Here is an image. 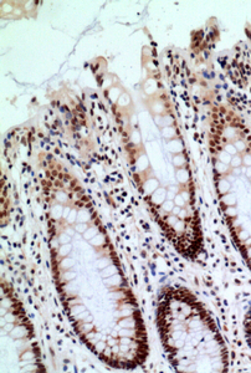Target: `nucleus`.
I'll return each mask as SVG.
<instances>
[{"label":"nucleus","mask_w":251,"mask_h":373,"mask_svg":"<svg viewBox=\"0 0 251 373\" xmlns=\"http://www.w3.org/2000/svg\"><path fill=\"white\" fill-rule=\"evenodd\" d=\"M160 337L180 372H225L228 353L213 321L189 295L169 292L158 310Z\"/></svg>","instance_id":"nucleus-1"},{"label":"nucleus","mask_w":251,"mask_h":373,"mask_svg":"<svg viewBox=\"0 0 251 373\" xmlns=\"http://www.w3.org/2000/svg\"><path fill=\"white\" fill-rule=\"evenodd\" d=\"M245 335H246V340L251 347V309L246 314V318H245Z\"/></svg>","instance_id":"nucleus-2"},{"label":"nucleus","mask_w":251,"mask_h":373,"mask_svg":"<svg viewBox=\"0 0 251 373\" xmlns=\"http://www.w3.org/2000/svg\"><path fill=\"white\" fill-rule=\"evenodd\" d=\"M89 218H91V216H89V213L86 209L80 210L79 214H77V221H80V223H87L89 220Z\"/></svg>","instance_id":"nucleus-3"},{"label":"nucleus","mask_w":251,"mask_h":373,"mask_svg":"<svg viewBox=\"0 0 251 373\" xmlns=\"http://www.w3.org/2000/svg\"><path fill=\"white\" fill-rule=\"evenodd\" d=\"M11 335H13V337H15V338H21V337H24V335H25V328L22 326H17V327L13 328Z\"/></svg>","instance_id":"nucleus-4"},{"label":"nucleus","mask_w":251,"mask_h":373,"mask_svg":"<svg viewBox=\"0 0 251 373\" xmlns=\"http://www.w3.org/2000/svg\"><path fill=\"white\" fill-rule=\"evenodd\" d=\"M116 274H117V269L113 266V265H110V266L105 267L103 271H102L103 278H110V276H113V275H116Z\"/></svg>","instance_id":"nucleus-5"},{"label":"nucleus","mask_w":251,"mask_h":373,"mask_svg":"<svg viewBox=\"0 0 251 373\" xmlns=\"http://www.w3.org/2000/svg\"><path fill=\"white\" fill-rule=\"evenodd\" d=\"M14 10H15V8L10 3H3L1 4V11L4 14H13Z\"/></svg>","instance_id":"nucleus-6"},{"label":"nucleus","mask_w":251,"mask_h":373,"mask_svg":"<svg viewBox=\"0 0 251 373\" xmlns=\"http://www.w3.org/2000/svg\"><path fill=\"white\" fill-rule=\"evenodd\" d=\"M71 250H72V248H71L70 244H62V246H60L58 252H60V255H62V256H67Z\"/></svg>","instance_id":"nucleus-7"},{"label":"nucleus","mask_w":251,"mask_h":373,"mask_svg":"<svg viewBox=\"0 0 251 373\" xmlns=\"http://www.w3.org/2000/svg\"><path fill=\"white\" fill-rule=\"evenodd\" d=\"M96 234H97V229H96V228H89V229H87L85 233H83V235H85V239L91 240L92 238L96 236Z\"/></svg>","instance_id":"nucleus-8"},{"label":"nucleus","mask_w":251,"mask_h":373,"mask_svg":"<svg viewBox=\"0 0 251 373\" xmlns=\"http://www.w3.org/2000/svg\"><path fill=\"white\" fill-rule=\"evenodd\" d=\"M83 311H86V307L85 306H82V305H77V306H75V307L71 310V315H74V316H76V315H80L81 312H83Z\"/></svg>","instance_id":"nucleus-9"},{"label":"nucleus","mask_w":251,"mask_h":373,"mask_svg":"<svg viewBox=\"0 0 251 373\" xmlns=\"http://www.w3.org/2000/svg\"><path fill=\"white\" fill-rule=\"evenodd\" d=\"M77 214H79V213H77L76 210H71V212H70L69 216L66 218V219H67V221L70 223V224H74V223L77 220Z\"/></svg>","instance_id":"nucleus-10"},{"label":"nucleus","mask_w":251,"mask_h":373,"mask_svg":"<svg viewBox=\"0 0 251 373\" xmlns=\"http://www.w3.org/2000/svg\"><path fill=\"white\" fill-rule=\"evenodd\" d=\"M110 264H111V261L108 260V259H100V260L97 261V266L100 269H105L107 266H110Z\"/></svg>","instance_id":"nucleus-11"},{"label":"nucleus","mask_w":251,"mask_h":373,"mask_svg":"<svg viewBox=\"0 0 251 373\" xmlns=\"http://www.w3.org/2000/svg\"><path fill=\"white\" fill-rule=\"evenodd\" d=\"M58 241L61 244H69L71 241V238H70V235H67V234H61V235L58 236Z\"/></svg>","instance_id":"nucleus-12"},{"label":"nucleus","mask_w":251,"mask_h":373,"mask_svg":"<svg viewBox=\"0 0 251 373\" xmlns=\"http://www.w3.org/2000/svg\"><path fill=\"white\" fill-rule=\"evenodd\" d=\"M87 229H88V228H87V225H86V223H80V224L77 225V226H75V230H76L77 233H81V234L85 233Z\"/></svg>","instance_id":"nucleus-13"},{"label":"nucleus","mask_w":251,"mask_h":373,"mask_svg":"<svg viewBox=\"0 0 251 373\" xmlns=\"http://www.w3.org/2000/svg\"><path fill=\"white\" fill-rule=\"evenodd\" d=\"M91 244H93V245H102L103 244V236L102 235H96L91 240Z\"/></svg>","instance_id":"nucleus-14"},{"label":"nucleus","mask_w":251,"mask_h":373,"mask_svg":"<svg viewBox=\"0 0 251 373\" xmlns=\"http://www.w3.org/2000/svg\"><path fill=\"white\" fill-rule=\"evenodd\" d=\"M34 7H35L34 1H25V3H24V10H25V11H30Z\"/></svg>","instance_id":"nucleus-15"},{"label":"nucleus","mask_w":251,"mask_h":373,"mask_svg":"<svg viewBox=\"0 0 251 373\" xmlns=\"http://www.w3.org/2000/svg\"><path fill=\"white\" fill-rule=\"evenodd\" d=\"M56 199H57L58 202H66L67 198H66V194H63V193H57V194H56Z\"/></svg>","instance_id":"nucleus-16"},{"label":"nucleus","mask_w":251,"mask_h":373,"mask_svg":"<svg viewBox=\"0 0 251 373\" xmlns=\"http://www.w3.org/2000/svg\"><path fill=\"white\" fill-rule=\"evenodd\" d=\"M76 274L75 273H66L65 274V280H74Z\"/></svg>","instance_id":"nucleus-17"},{"label":"nucleus","mask_w":251,"mask_h":373,"mask_svg":"<svg viewBox=\"0 0 251 373\" xmlns=\"http://www.w3.org/2000/svg\"><path fill=\"white\" fill-rule=\"evenodd\" d=\"M32 357H34V354L31 352H26V353L22 354V359H31Z\"/></svg>","instance_id":"nucleus-18"},{"label":"nucleus","mask_w":251,"mask_h":373,"mask_svg":"<svg viewBox=\"0 0 251 373\" xmlns=\"http://www.w3.org/2000/svg\"><path fill=\"white\" fill-rule=\"evenodd\" d=\"M14 16H21L22 15V10L20 9V8H15V10H14Z\"/></svg>","instance_id":"nucleus-19"},{"label":"nucleus","mask_w":251,"mask_h":373,"mask_svg":"<svg viewBox=\"0 0 251 373\" xmlns=\"http://www.w3.org/2000/svg\"><path fill=\"white\" fill-rule=\"evenodd\" d=\"M5 320H6V322H14L15 317H14V315L9 314V315H6V316H5Z\"/></svg>","instance_id":"nucleus-20"},{"label":"nucleus","mask_w":251,"mask_h":373,"mask_svg":"<svg viewBox=\"0 0 251 373\" xmlns=\"http://www.w3.org/2000/svg\"><path fill=\"white\" fill-rule=\"evenodd\" d=\"M22 371H34V366L32 364H30V367H25Z\"/></svg>","instance_id":"nucleus-21"}]
</instances>
